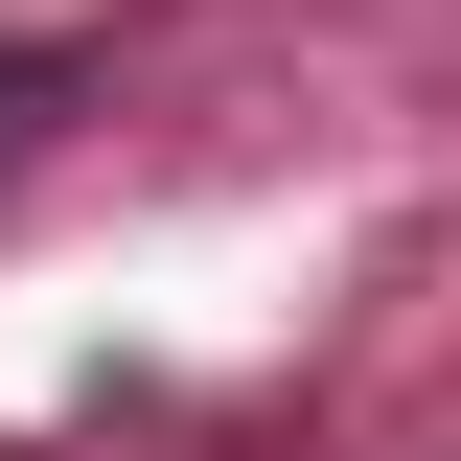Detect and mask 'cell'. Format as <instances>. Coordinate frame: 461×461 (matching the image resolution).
Returning <instances> with one entry per match:
<instances>
[{"instance_id": "obj_1", "label": "cell", "mask_w": 461, "mask_h": 461, "mask_svg": "<svg viewBox=\"0 0 461 461\" xmlns=\"http://www.w3.org/2000/svg\"><path fill=\"white\" fill-rule=\"evenodd\" d=\"M69 93V47H0V162H23V115Z\"/></svg>"}]
</instances>
